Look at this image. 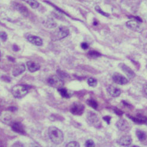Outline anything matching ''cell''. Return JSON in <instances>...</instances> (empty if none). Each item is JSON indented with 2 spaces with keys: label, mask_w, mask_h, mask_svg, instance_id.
<instances>
[{
  "label": "cell",
  "mask_w": 147,
  "mask_h": 147,
  "mask_svg": "<svg viewBox=\"0 0 147 147\" xmlns=\"http://www.w3.org/2000/svg\"><path fill=\"white\" fill-rule=\"evenodd\" d=\"M13 51H15V52H17V51H19V47H18L17 45H14L13 46Z\"/></svg>",
  "instance_id": "obj_34"
},
{
  "label": "cell",
  "mask_w": 147,
  "mask_h": 147,
  "mask_svg": "<svg viewBox=\"0 0 147 147\" xmlns=\"http://www.w3.org/2000/svg\"><path fill=\"white\" fill-rule=\"evenodd\" d=\"M17 108L16 107H10L8 108V110H10V112H14L17 110Z\"/></svg>",
  "instance_id": "obj_35"
},
{
  "label": "cell",
  "mask_w": 147,
  "mask_h": 147,
  "mask_svg": "<svg viewBox=\"0 0 147 147\" xmlns=\"http://www.w3.org/2000/svg\"><path fill=\"white\" fill-rule=\"evenodd\" d=\"M95 10L99 13V14H101V15L104 16H105V17H108L109 16V14L105 12H104V11H103L101 10V8L99 6H96L95 7Z\"/></svg>",
  "instance_id": "obj_27"
},
{
  "label": "cell",
  "mask_w": 147,
  "mask_h": 147,
  "mask_svg": "<svg viewBox=\"0 0 147 147\" xmlns=\"http://www.w3.org/2000/svg\"><path fill=\"white\" fill-rule=\"evenodd\" d=\"M58 91L60 93V94L63 97V98H69L70 97V94L67 90L66 88H63V87H60L58 88Z\"/></svg>",
  "instance_id": "obj_21"
},
{
  "label": "cell",
  "mask_w": 147,
  "mask_h": 147,
  "mask_svg": "<svg viewBox=\"0 0 147 147\" xmlns=\"http://www.w3.org/2000/svg\"><path fill=\"white\" fill-rule=\"evenodd\" d=\"M12 130L18 134H25V131L23 126L22 125L21 123L18 122H13L12 124Z\"/></svg>",
  "instance_id": "obj_11"
},
{
  "label": "cell",
  "mask_w": 147,
  "mask_h": 147,
  "mask_svg": "<svg viewBox=\"0 0 147 147\" xmlns=\"http://www.w3.org/2000/svg\"><path fill=\"white\" fill-rule=\"evenodd\" d=\"M69 29L66 26H60L51 33V39L53 40H58L66 38L69 34Z\"/></svg>",
  "instance_id": "obj_2"
},
{
  "label": "cell",
  "mask_w": 147,
  "mask_h": 147,
  "mask_svg": "<svg viewBox=\"0 0 147 147\" xmlns=\"http://www.w3.org/2000/svg\"><path fill=\"white\" fill-rule=\"evenodd\" d=\"M79 146L80 145H79V143L76 142V141H71V142L68 143L66 145V146H69V147H73V146H74V147H79Z\"/></svg>",
  "instance_id": "obj_29"
},
{
  "label": "cell",
  "mask_w": 147,
  "mask_h": 147,
  "mask_svg": "<svg viewBox=\"0 0 147 147\" xmlns=\"http://www.w3.org/2000/svg\"><path fill=\"white\" fill-rule=\"evenodd\" d=\"M132 140L130 136H124L120 138L118 140V144L121 146H127L132 144Z\"/></svg>",
  "instance_id": "obj_16"
},
{
  "label": "cell",
  "mask_w": 147,
  "mask_h": 147,
  "mask_svg": "<svg viewBox=\"0 0 147 147\" xmlns=\"http://www.w3.org/2000/svg\"><path fill=\"white\" fill-rule=\"evenodd\" d=\"M8 59H10V61H12V62H14V59L13 58H11V57H8Z\"/></svg>",
  "instance_id": "obj_37"
},
{
  "label": "cell",
  "mask_w": 147,
  "mask_h": 147,
  "mask_svg": "<svg viewBox=\"0 0 147 147\" xmlns=\"http://www.w3.org/2000/svg\"><path fill=\"white\" fill-rule=\"evenodd\" d=\"M27 67L31 72H35L40 69V65L38 63L33 61H28L26 63Z\"/></svg>",
  "instance_id": "obj_18"
},
{
  "label": "cell",
  "mask_w": 147,
  "mask_h": 147,
  "mask_svg": "<svg viewBox=\"0 0 147 147\" xmlns=\"http://www.w3.org/2000/svg\"><path fill=\"white\" fill-rule=\"evenodd\" d=\"M142 20L138 17H132V20H131L126 23V26L129 29L134 31H137L140 29V23Z\"/></svg>",
  "instance_id": "obj_5"
},
{
  "label": "cell",
  "mask_w": 147,
  "mask_h": 147,
  "mask_svg": "<svg viewBox=\"0 0 147 147\" xmlns=\"http://www.w3.org/2000/svg\"><path fill=\"white\" fill-rule=\"evenodd\" d=\"M107 91L108 94L113 97H117L121 94L120 90L113 86H108L107 88Z\"/></svg>",
  "instance_id": "obj_14"
},
{
  "label": "cell",
  "mask_w": 147,
  "mask_h": 147,
  "mask_svg": "<svg viewBox=\"0 0 147 147\" xmlns=\"http://www.w3.org/2000/svg\"><path fill=\"white\" fill-rule=\"evenodd\" d=\"M26 70L25 65L23 63H19L15 65L12 71V74L14 77H17L21 75Z\"/></svg>",
  "instance_id": "obj_10"
},
{
  "label": "cell",
  "mask_w": 147,
  "mask_h": 147,
  "mask_svg": "<svg viewBox=\"0 0 147 147\" xmlns=\"http://www.w3.org/2000/svg\"><path fill=\"white\" fill-rule=\"evenodd\" d=\"M103 119L107 123V124H110V120H111V117L109 116H106L103 117Z\"/></svg>",
  "instance_id": "obj_31"
},
{
  "label": "cell",
  "mask_w": 147,
  "mask_h": 147,
  "mask_svg": "<svg viewBox=\"0 0 147 147\" xmlns=\"http://www.w3.org/2000/svg\"><path fill=\"white\" fill-rule=\"evenodd\" d=\"M86 103L88 104V106L91 107L92 108H93L94 109H97L98 105L97 102L93 98H89L86 101Z\"/></svg>",
  "instance_id": "obj_23"
},
{
  "label": "cell",
  "mask_w": 147,
  "mask_h": 147,
  "mask_svg": "<svg viewBox=\"0 0 147 147\" xmlns=\"http://www.w3.org/2000/svg\"><path fill=\"white\" fill-rule=\"evenodd\" d=\"M27 4H28L32 8L35 9L39 7V3L36 0H22Z\"/></svg>",
  "instance_id": "obj_22"
},
{
  "label": "cell",
  "mask_w": 147,
  "mask_h": 147,
  "mask_svg": "<svg viewBox=\"0 0 147 147\" xmlns=\"http://www.w3.org/2000/svg\"><path fill=\"white\" fill-rule=\"evenodd\" d=\"M113 80L115 83L119 85H125L128 82L127 79L118 73H115L113 76Z\"/></svg>",
  "instance_id": "obj_9"
},
{
  "label": "cell",
  "mask_w": 147,
  "mask_h": 147,
  "mask_svg": "<svg viewBox=\"0 0 147 147\" xmlns=\"http://www.w3.org/2000/svg\"><path fill=\"white\" fill-rule=\"evenodd\" d=\"M27 40L28 41L32 43L34 45L37 46V47H41L43 44L42 39L38 36H34V35H29L27 37Z\"/></svg>",
  "instance_id": "obj_13"
},
{
  "label": "cell",
  "mask_w": 147,
  "mask_h": 147,
  "mask_svg": "<svg viewBox=\"0 0 147 147\" xmlns=\"http://www.w3.org/2000/svg\"><path fill=\"white\" fill-rule=\"evenodd\" d=\"M136 134L137 136V138L140 141H144L146 140L147 138V135L146 133L141 130L137 129L136 131Z\"/></svg>",
  "instance_id": "obj_20"
},
{
  "label": "cell",
  "mask_w": 147,
  "mask_h": 147,
  "mask_svg": "<svg viewBox=\"0 0 147 147\" xmlns=\"http://www.w3.org/2000/svg\"><path fill=\"white\" fill-rule=\"evenodd\" d=\"M85 106L79 102H75L70 107V112L75 115H81L84 113Z\"/></svg>",
  "instance_id": "obj_7"
},
{
  "label": "cell",
  "mask_w": 147,
  "mask_h": 147,
  "mask_svg": "<svg viewBox=\"0 0 147 147\" xmlns=\"http://www.w3.org/2000/svg\"><path fill=\"white\" fill-rule=\"evenodd\" d=\"M129 123L124 119H121L118 120L116 123V126L118 128V129L120 131H123L127 129L129 127Z\"/></svg>",
  "instance_id": "obj_15"
},
{
  "label": "cell",
  "mask_w": 147,
  "mask_h": 147,
  "mask_svg": "<svg viewBox=\"0 0 147 147\" xmlns=\"http://www.w3.org/2000/svg\"><path fill=\"white\" fill-rule=\"evenodd\" d=\"M81 47H82V48L83 49L86 50V49H87L88 48L89 46H88V43H85V42H84V43H82L81 44Z\"/></svg>",
  "instance_id": "obj_32"
},
{
  "label": "cell",
  "mask_w": 147,
  "mask_h": 147,
  "mask_svg": "<svg viewBox=\"0 0 147 147\" xmlns=\"http://www.w3.org/2000/svg\"><path fill=\"white\" fill-rule=\"evenodd\" d=\"M8 35L5 32H0V39L3 42H5L7 40Z\"/></svg>",
  "instance_id": "obj_28"
},
{
  "label": "cell",
  "mask_w": 147,
  "mask_h": 147,
  "mask_svg": "<svg viewBox=\"0 0 147 147\" xmlns=\"http://www.w3.org/2000/svg\"><path fill=\"white\" fill-rule=\"evenodd\" d=\"M144 91L145 92V94L147 96V83L145 84V85L144 86Z\"/></svg>",
  "instance_id": "obj_36"
},
{
  "label": "cell",
  "mask_w": 147,
  "mask_h": 147,
  "mask_svg": "<svg viewBox=\"0 0 147 147\" xmlns=\"http://www.w3.org/2000/svg\"><path fill=\"white\" fill-rule=\"evenodd\" d=\"M119 67L126 74V76L130 78H134L135 77V73L129 67H127L125 63L119 64Z\"/></svg>",
  "instance_id": "obj_12"
},
{
  "label": "cell",
  "mask_w": 147,
  "mask_h": 147,
  "mask_svg": "<svg viewBox=\"0 0 147 147\" xmlns=\"http://www.w3.org/2000/svg\"><path fill=\"white\" fill-rule=\"evenodd\" d=\"M114 112H115V113H116L117 115H118V116H121V115H122L123 113V112L122 111H121L120 110L117 109H114Z\"/></svg>",
  "instance_id": "obj_33"
},
{
  "label": "cell",
  "mask_w": 147,
  "mask_h": 147,
  "mask_svg": "<svg viewBox=\"0 0 147 147\" xmlns=\"http://www.w3.org/2000/svg\"><path fill=\"white\" fill-rule=\"evenodd\" d=\"M48 84L52 87L59 88L62 87L64 82L63 80L57 76H52L48 79Z\"/></svg>",
  "instance_id": "obj_6"
},
{
  "label": "cell",
  "mask_w": 147,
  "mask_h": 147,
  "mask_svg": "<svg viewBox=\"0 0 147 147\" xmlns=\"http://www.w3.org/2000/svg\"><path fill=\"white\" fill-rule=\"evenodd\" d=\"M88 84L90 87H94L97 85V81L94 78H89L88 80Z\"/></svg>",
  "instance_id": "obj_25"
},
{
  "label": "cell",
  "mask_w": 147,
  "mask_h": 147,
  "mask_svg": "<svg viewBox=\"0 0 147 147\" xmlns=\"http://www.w3.org/2000/svg\"><path fill=\"white\" fill-rule=\"evenodd\" d=\"M44 26L49 29L55 28L57 26V23L52 18H48L44 22Z\"/></svg>",
  "instance_id": "obj_19"
},
{
  "label": "cell",
  "mask_w": 147,
  "mask_h": 147,
  "mask_svg": "<svg viewBox=\"0 0 147 147\" xmlns=\"http://www.w3.org/2000/svg\"><path fill=\"white\" fill-rule=\"evenodd\" d=\"M12 6L15 10H16L17 11H19L23 16L27 17L29 15L28 10H27V8L23 5L20 4L19 3L13 2L12 3Z\"/></svg>",
  "instance_id": "obj_8"
},
{
  "label": "cell",
  "mask_w": 147,
  "mask_h": 147,
  "mask_svg": "<svg viewBox=\"0 0 147 147\" xmlns=\"http://www.w3.org/2000/svg\"><path fill=\"white\" fill-rule=\"evenodd\" d=\"M57 74H58L59 76L63 80L64 78L65 79V78H69V76L68 74H67L66 72H64V71H61V70H60V69H58L57 71Z\"/></svg>",
  "instance_id": "obj_24"
},
{
  "label": "cell",
  "mask_w": 147,
  "mask_h": 147,
  "mask_svg": "<svg viewBox=\"0 0 147 147\" xmlns=\"http://www.w3.org/2000/svg\"><path fill=\"white\" fill-rule=\"evenodd\" d=\"M0 24H1V23H0Z\"/></svg>",
  "instance_id": "obj_40"
},
{
  "label": "cell",
  "mask_w": 147,
  "mask_h": 147,
  "mask_svg": "<svg viewBox=\"0 0 147 147\" xmlns=\"http://www.w3.org/2000/svg\"><path fill=\"white\" fill-rule=\"evenodd\" d=\"M28 93V88L25 85L19 84L14 86L12 90V93L15 98H21Z\"/></svg>",
  "instance_id": "obj_3"
},
{
  "label": "cell",
  "mask_w": 147,
  "mask_h": 147,
  "mask_svg": "<svg viewBox=\"0 0 147 147\" xmlns=\"http://www.w3.org/2000/svg\"><path fill=\"white\" fill-rule=\"evenodd\" d=\"M86 119L88 123L96 127H99L101 126V122L97 114L93 112H88L86 115Z\"/></svg>",
  "instance_id": "obj_4"
},
{
  "label": "cell",
  "mask_w": 147,
  "mask_h": 147,
  "mask_svg": "<svg viewBox=\"0 0 147 147\" xmlns=\"http://www.w3.org/2000/svg\"><path fill=\"white\" fill-rule=\"evenodd\" d=\"M0 59H1V52H0Z\"/></svg>",
  "instance_id": "obj_39"
},
{
  "label": "cell",
  "mask_w": 147,
  "mask_h": 147,
  "mask_svg": "<svg viewBox=\"0 0 147 147\" xmlns=\"http://www.w3.org/2000/svg\"><path fill=\"white\" fill-rule=\"evenodd\" d=\"M94 25H95V26H97V22L96 21H94Z\"/></svg>",
  "instance_id": "obj_38"
},
{
  "label": "cell",
  "mask_w": 147,
  "mask_h": 147,
  "mask_svg": "<svg viewBox=\"0 0 147 147\" xmlns=\"http://www.w3.org/2000/svg\"><path fill=\"white\" fill-rule=\"evenodd\" d=\"M48 135L51 141L56 145L61 144L64 141V134L59 128L50 126L48 129Z\"/></svg>",
  "instance_id": "obj_1"
},
{
  "label": "cell",
  "mask_w": 147,
  "mask_h": 147,
  "mask_svg": "<svg viewBox=\"0 0 147 147\" xmlns=\"http://www.w3.org/2000/svg\"><path fill=\"white\" fill-rule=\"evenodd\" d=\"M131 120H132L135 123L138 124H147V117L143 116H138L137 117L131 116L127 115Z\"/></svg>",
  "instance_id": "obj_17"
},
{
  "label": "cell",
  "mask_w": 147,
  "mask_h": 147,
  "mask_svg": "<svg viewBox=\"0 0 147 147\" xmlns=\"http://www.w3.org/2000/svg\"><path fill=\"white\" fill-rule=\"evenodd\" d=\"M89 56L92 58H97L99 57H101V53L96 51H91L88 52Z\"/></svg>",
  "instance_id": "obj_26"
},
{
  "label": "cell",
  "mask_w": 147,
  "mask_h": 147,
  "mask_svg": "<svg viewBox=\"0 0 147 147\" xmlns=\"http://www.w3.org/2000/svg\"><path fill=\"white\" fill-rule=\"evenodd\" d=\"M94 146H95L94 142L91 140H87L85 142V146H86V147H93Z\"/></svg>",
  "instance_id": "obj_30"
}]
</instances>
